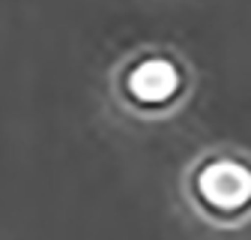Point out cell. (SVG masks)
<instances>
[{
    "label": "cell",
    "mask_w": 251,
    "mask_h": 240,
    "mask_svg": "<svg viewBox=\"0 0 251 240\" xmlns=\"http://www.w3.org/2000/svg\"><path fill=\"white\" fill-rule=\"evenodd\" d=\"M195 198L215 219H236L251 210V165L236 156L206 159L195 174Z\"/></svg>",
    "instance_id": "6da1fadb"
},
{
    "label": "cell",
    "mask_w": 251,
    "mask_h": 240,
    "mask_svg": "<svg viewBox=\"0 0 251 240\" xmlns=\"http://www.w3.org/2000/svg\"><path fill=\"white\" fill-rule=\"evenodd\" d=\"M123 90L138 108H165L182 90V69L165 54H147L126 69Z\"/></svg>",
    "instance_id": "7a4b0ae2"
}]
</instances>
